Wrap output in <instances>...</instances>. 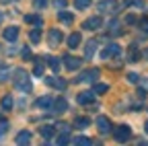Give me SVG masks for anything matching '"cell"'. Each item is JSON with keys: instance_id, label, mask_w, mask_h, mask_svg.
I'll list each match as a JSON object with an SVG mask.
<instances>
[{"instance_id": "6da1fadb", "label": "cell", "mask_w": 148, "mask_h": 146, "mask_svg": "<svg viewBox=\"0 0 148 146\" xmlns=\"http://www.w3.org/2000/svg\"><path fill=\"white\" fill-rule=\"evenodd\" d=\"M14 86L18 90H23V93H31V80H29V74L23 70V68H18L14 70Z\"/></svg>"}, {"instance_id": "7a4b0ae2", "label": "cell", "mask_w": 148, "mask_h": 146, "mask_svg": "<svg viewBox=\"0 0 148 146\" xmlns=\"http://www.w3.org/2000/svg\"><path fill=\"white\" fill-rule=\"evenodd\" d=\"M99 76H101V70L99 68H90V70L80 72V74L74 78V82H95V80H99Z\"/></svg>"}, {"instance_id": "3957f363", "label": "cell", "mask_w": 148, "mask_h": 146, "mask_svg": "<svg viewBox=\"0 0 148 146\" xmlns=\"http://www.w3.org/2000/svg\"><path fill=\"white\" fill-rule=\"evenodd\" d=\"M113 138L115 142H127L132 138V130H130V125H117L113 130Z\"/></svg>"}, {"instance_id": "277c9868", "label": "cell", "mask_w": 148, "mask_h": 146, "mask_svg": "<svg viewBox=\"0 0 148 146\" xmlns=\"http://www.w3.org/2000/svg\"><path fill=\"white\" fill-rule=\"evenodd\" d=\"M95 97H97L95 90H82V93L76 95V103H78V105H88V103L95 101Z\"/></svg>"}, {"instance_id": "5b68a950", "label": "cell", "mask_w": 148, "mask_h": 146, "mask_svg": "<svg viewBox=\"0 0 148 146\" xmlns=\"http://www.w3.org/2000/svg\"><path fill=\"white\" fill-rule=\"evenodd\" d=\"M119 51H121V47L117 45V43H109L103 51H101V58L103 60H109V58H115V56H119Z\"/></svg>"}, {"instance_id": "8992f818", "label": "cell", "mask_w": 148, "mask_h": 146, "mask_svg": "<svg viewBox=\"0 0 148 146\" xmlns=\"http://www.w3.org/2000/svg\"><path fill=\"white\" fill-rule=\"evenodd\" d=\"M101 25H103V19H101V16H90V19H86V21L82 23V29H84V31H97Z\"/></svg>"}, {"instance_id": "52a82bcc", "label": "cell", "mask_w": 148, "mask_h": 146, "mask_svg": "<svg viewBox=\"0 0 148 146\" xmlns=\"http://www.w3.org/2000/svg\"><path fill=\"white\" fill-rule=\"evenodd\" d=\"M47 39H49V45H51V47L60 45V43H62V31H60V29H49V31H47Z\"/></svg>"}, {"instance_id": "ba28073f", "label": "cell", "mask_w": 148, "mask_h": 146, "mask_svg": "<svg viewBox=\"0 0 148 146\" xmlns=\"http://www.w3.org/2000/svg\"><path fill=\"white\" fill-rule=\"evenodd\" d=\"M66 109H68V101H66L64 97H58V99L53 101V105H51L49 111H51V113H62V111H66Z\"/></svg>"}, {"instance_id": "9c48e42d", "label": "cell", "mask_w": 148, "mask_h": 146, "mask_svg": "<svg viewBox=\"0 0 148 146\" xmlns=\"http://www.w3.org/2000/svg\"><path fill=\"white\" fill-rule=\"evenodd\" d=\"M97 127H99V132L105 136V134L111 132V121H109L105 115H99V117H97Z\"/></svg>"}, {"instance_id": "30bf717a", "label": "cell", "mask_w": 148, "mask_h": 146, "mask_svg": "<svg viewBox=\"0 0 148 146\" xmlns=\"http://www.w3.org/2000/svg\"><path fill=\"white\" fill-rule=\"evenodd\" d=\"M64 64H66V68L68 70H78L80 68V64H82V60L80 58H74V56H64Z\"/></svg>"}, {"instance_id": "8fae6325", "label": "cell", "mask_w": 148, "mask_h": 146, "mask_svg": "<svg viewBox=\"0 0 148 146\" xmlns=\"http://www.w3.org/2000/svg\"><path fill=\"white\" fill-rule=\"evenodd\" d=\"M97 10L101 14L105 12H111V10H115V0H101V2L97 4Z\"/></svg>"}, {"instance_id": "7c38bea8", "label": "cell", "mask_w": 148, "mask_h": 146, "mask_svg": "<svg viewBox=\"0 0 148 146\" xmlns=\"http://www.w3.org/2000/svg\"><path fill=\"white\" fill-rule=\"evenodd\" d=\"M45 84L58 88V90H64L66 88V80L64 78H56V76H45Z\"/></svg>"}, {"instance_id": "4fadbf2b", "label": "cell", "mask_w": 148, "mask_h": 146, "mask_svg": "<svg viewBox=\"0 0 148 146\" xmlns=\"http://www.w3.org/2000/svg\"><path fill=\"white\" fill-rule=\"evenodd\" d=\"M2 37H4L6 41H14V39L18 37V27H6V29L2 31Z\"/></svg>"}, {"instance_id": "5bb4252c", "label": "cell", "mask_w": 148, "mask_h": 146, "mask_svg": "<svg viewBox=\"0 0 148 146\" xmlns=\"http://www.w3.org/2000/svg\"><path fill=\"white\" fill-rule=\"evenodd\" d=\"M14 142H16L18 146H23V144H29V142H31V132H29V130H23V132H18V134H16V138H14Z\"/></svg>"}, {"instance_id": "9a60e30c", "label": "cell", "mask_w": 148, "mask_h": 146, "mask_svg": "<svg viewBox=\"0 0 148 146\" xmlns=\"http://www.w3.org/2000/svg\"><path fill=\"white\" fill-rule=\"evenodd\" d=\"M97 47H99V41L97 39H88L86 41V49H84V56L86 58H92V56H95V51H97Z\"/></svg>"}, {"instance_id": "2e32d148", "label": "cell", "mask_w": 148, "mask_h": 146, "mask_svg": "<svg viewBox=\"0 0 148 146\" xmlns=\"http://www.w3.org/2000/svg\"><path fill=\"white\" fill-rule=\"evenodd\" d=\"M51 105H53V97H49V95H43L37 99V107H41V109H51Z\"/></svg>"}, {"instance_id": "e0dca14e", "label": "cell", "mask_w": 148, "mask_h": 146, "mask_svg": "<svg viewBox=\"0 0 148 146\" xmlns=\"http://www.w3.org/2000/svg\"><path fill=\"white\" fill-rule=\"evenodd\" d=\"M58 19H60L62 25H70V23L74 21V16H72V12H68V10H60V12H58Z\"/></svg>"}, {"instance_id": "ac0fdd59", "label": "cell", "mask_w": 148, "mask_h": 146, "mask_svg": "<svg viewBox=\"0 0 148 146\" xmlns=\"http://www.w3.org/2000/svg\"><path fill=\"white\" fill-rule=\"evenodd\" d=\"M127 60H130V62H138V60H140V49H138V45H130Z\"/></svg>"}, {"instance_id": "d6986e66", "label": "cell", "mask_w": 148, "mask_h": 146, "mask_svg": "<svg viewBox=\"0 0 148 146\" xmlns=\"http://www.w3.org/2000/svg\"><path fill=\"white\" fill-rule=\"evenodd\" d=\"M25 23H29V25H37L39 27L41 23H43V19L39 14H25Z\"/></svg>"}, {"instance_id": "ffe728a7", "label": "cell", "mask_w": 148, "mask_h": 146, "mask_svg": "<svg viewBox=\"0 0 148 146\" xmlns=\"http://www.w3.org/2000/svg\"><path fill=\"white\" fill-rule=\"evenodd\" d=\"M80 41H82L80 33H72L70 37H68V47H78V45H80Z\"/></svg>"}, {"instance_id": "44dd1931", "label": "cell", "mask_w": 148, "mask_h": 146, "mask_svg": "<svg viewBox=\"0 0 148 146\" xmlns=\"http://www.w3.org/2000/svg\"><path fill=\"white\" fill-rule=\"evenodd\" d=\"M53 132H56V130H53V125H41V127H39V134H41L45 140H49V138L53 136Z\"/></svg>"}, {"instance_id": "7402d4cb", "label": "cell", "mask_w": 148, "mask_h": 146, "mask_svg": "<svg viewBox=\"0 0 148 146\" xmlns=\"http://www.w3.org/2000/svg\"><path fill=\"white\" fill-rule=\"evenodd\" d=\"M0 105H2L4 111H10L12 105H14V101H12V97H10V95H4V97H2V103H0Z\"/></svg>"}, {"instance_id": "603a6c76", "label": "cell", "mask_w": 148, "mask_h": 146, "mask_svg": "<svg viewBox=\"0 0 148 146\" xmlns=\"http://www.w3.org/2000/svg\"><path fill=\"white\" fill-rule=\"evenodd\" d=\"M29 39H31V43H39V41H41V31H39V29L29 31Z\"/></svg>"}, {"instance_id": "cb8c5ba5", "label": "cell", "mask_w": 148, "mask_h": 146, "mask_svg": "<svg viewBox=\"0 0 148 146\" xmlns=\"http://www.w3.org/2000/svg\"><path fill=\"white\" fill-rule=\"evenodd\" d=\"M74 125L82 130V127H88V125H90V119H88V117H76V119H74Z\"/></svg>"}, {"instance_id": "d4e9b609", "label": "cell", "mask_w": 148, "mask_h": 146, "mask_svg": "<svg viewBox=\"0 0 148 146\" xmlns=\"http://www.w3.org/2000/svg\"><path fill=\"white\" fill-rule=\"evenodd\" d=\"M45 60L49 62V68H51L53 72H58V70H60V60H58V58H53V56H47Z\"/></svg>"}, {"instance_id": "484cf974", "label": "cell", "mask_w": 148, "mask_h": 146, "mask_svg": "<svg viewBox=\"0 0 148 146\" xmlns=\"http://www.w3.org/2000/svg\"><path fill=\"white\" fill-rule=\"evenodd\" d=\"M72 142H74V144H80V146H90V144H92L90 138H86V136H76Z\"/></svg>"}, {"instance_id": "4316f807", "label": "cell", "mask_w": 148, "mask_h": 146, "mask_svg": "<svg viewBox=\"0 0 148 146\" xmlns=\"http://www.w3.org/2000/svg\"><path fill=\"white\" fill-rule=\"evenodd\" d=\"M92 90H95L97 95H105L107 90H109V86H107V84H103V82H99V84H95V86H92Z\"/></svg>"}, {"instance_id": "83f0119b", "label": "cell", "mask_w": 148, "mask_h": 146, "mask_svg": "<svg viewBox=\"0 0 148 146\" xmlns=\"http://www.w3.org/2000/svg\"><path fill=\"white\" fill-rule=\"evenodd\" d=\"M74 6H76L78 10H84L90 6V0H74Z\"/></svg>"}, {"instance_id": "f1b7e54d", "label": "cell", "mask_w": 148, "mask_h": 146, "mask_svg": "<svg viewBox=\"0 0 148 146\" xmlns=\"http://www.w3.org/2000/svg\"><path fill=\"white\" fill-rule=\"evenodd\" d=\"M6 76H8V66L6 64H0V80H6Z\"/></svg>"}, {"instance_id": "f546056e", "label": "cell", "mask_w": 148, "mask_h": 146, "mask_svg": "<svg viewBox=\"0 0 148 146\" xmlns=\"http://www.w3.org/2000/svg\"><path fill=\"white\" fill-rule=\"evenodd\" d=\"M123 4H125V6H132V4H134V6H140V8L144 6L142 0H123Z\"/></svg>"}, {"instance_id": "4dcf8cb0", "label": "cell", "mask_w": 148, "mask_h": 146, "mask_svg": "<svg viewBox=\"0 0 148 146\" xmlns=\"http://www.w3.org/2000/svg\"><path fill=\"white\" fill-rule=\"evenodd\" d=\"M33 74H35V76H41V74H43V64H41V62H37V66L33 68Z\"/></svg>"}, {"instance_id": "1f68e13d", "label": "cell", "mask_w": 148, "mask_h": 146, "mask_svg": "<svg viewBox=\"0 0 148 146\" xmlns=\"http://www.w3.org/2000/svg\"><path fill=\"white\" fill-rule=\"evenodd\" d=\"M140 80V76L136 74V72H130V74H127V82H132V84H136Z\"/></svg>"}, {"instance_id": "d6a6232c", "label": "cell", "mask_w": 148, "mask_h": 146, "mask_svg": "<svg viewBox=\"0 0 148 146\" xmlns=\"http://www.w3.org/2000/svg\"><path fill=\"white\" fill-rule=\"evenodd\" d=\"M140 31L148 35V16H146V19H142V21H140Z\"/></svg>"}, {"instance_id": "836d02e7", "label": "cell", "mask_w": 148, "mask_h": 146, "mask_svg": "<svg viewBox=\"0 0 148 146\" xmlns=\"http://www.w3.org/2000/svg\"><path fill=\"white\" fill-rule=\"evenodd\" d=\"M33 4H35V8H45L47 0H33Z\"/></svg>"}, {"instance_id": "e575fe53", "label": "cell", "mask_w": 148, "mask_h": 146, "mask_svg": "<svg viewBox=\"0 0 148 146\" xmlns=\"http://www.w3.org/2000/svg\"><path fill=\"white\" fill-rule=\"evenodd\" d=\"M8 130V121L6 119H0V134H4Z\"/></svg>"}, {"instance_id": "d590c367", "label": "cell", "mask_w": 148, "mask_h": 146, "mask_svg": "<svg viewBox=\"0 0 148 146\" xmlns=\"http://www.w3.org/2000/svg\"><path fill=\"white\" fill-rule=\"evenodd\" d=\"M68 142H70V138H68V134H62V136L58 138V144H60V146H62V144H68Z\"/></svg>"}, {"instance_id": "8d00e7d4", "label": "cell", "mask_w": 148, "mask_h": 146, "mask_svg": "<svg viewBox=\"0 0 148 146\" xmlns=\"http://www.w3.org/2000/svg\"><path fill=\"white\" fill-rule=\"evenodd\" d=\"M58 127H60V132H62V134H68V132H70V125H68V123H64V121H62Z\"/></svg>"}, {"instance_id": "74e56055", "label": "cell", "mask_w": 148, "mask_h": 146, "mask_svg": "<svg viewBox=\"0 0 148 146\" xmlns=\"http://www.w3.org/2000/svg\"><path fill=\"white\" fill-rule=\"evenodd\" d=\"M125 23H127V25H134V23H136V16H134V14H127V16H125Z\"/></svg>"}, {"instance_id": "f35d334b", "label": "cell", "mask_w": 148, "mask_h": 146, "mask_svg": "<svg viewBox=\"0 0 148 146\" xmlns=\"http://www.w3.org/2000/svg\"><path fill=\"white\" fill-rule=\"evenodd\" d=\"M66 2H68V0H56V6H58V8H64Z\"/></svg>"}, {"instance_id": "ab89813d", "label": "cell", "mask_w": 148, "mask_h": 146, "mask_svg": "<svg viewBox=\"0 0 148 146\" xmlns=\"http://www.w3.org/2000/svg\"><path fill=\"white\" fill-rule=\"evenodd\" d=\"M23 58H25V60H27V58H31V49H29V47H25V49H23Z\"/></svg>"}, {"instance_id": "60d3db41", "label": "cell", "mask_w": 148, "mask_h": 146, "mask_svg": "<svg viewBox=\"0 0 148 146\" xmlns=\"http://www.w3.org/2000/svg\"><path fill=\"white\" fill-rule=\"evenodd\" d=\"M144 130H146V134H148V121H146V123H144Z\"/></svg>"}, {"instance_id": "b9f144b4", "label": "cell", "mask_w": 148, "mask_h": 146, "mask_svg": "<svg viewBox=\"0 0 148 146\" xmlns=\"http://www.w3.org/2000/svg\"><path fill=\"white\" fill-rule=\"evenodd\" d=\"M2 21H4V14H2V12H0V23H2Z\"/></svg>"}]
</instances>
